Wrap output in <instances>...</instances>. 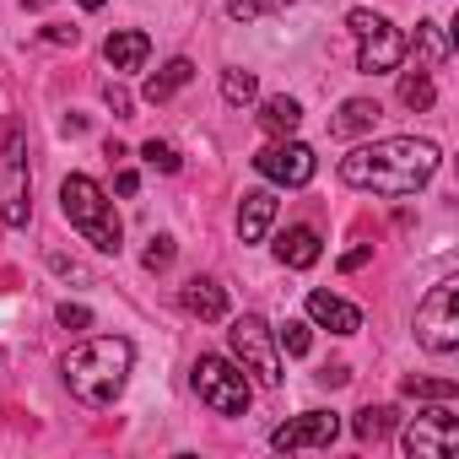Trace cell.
I'll list each match as a JSON object with an SVG mask.
<instances>
[{
  "label": "cell",
  "mask_w": 459,
  "mask_h": 459,
  "mask_svg": "<svg viewBox=\"0 0 459 459\" xmlns=\"http://www.w3.org/2000/svg\"><path fill=\"white\" fill-rule=\"evenodd\" d=\"M443 152L432 141H416V135H389V141H373V146H357L341 157V184L351 189H368V195H416L432 173H437Z\"/></svg>",
  "instance_id": "6da1fadb"
},
{
  "label": "cell",
  "mask_w": 459,
  "mask_h": 459,
  "mask_svg": "<svg viewBox=\"0 0 459 459\" xmlns=\"http://www.w3.org/2000/svg\"><path fill=\"white\" fill-rule=\"evenodd\" d=\"M130 368H135V346L125 335H92L60 362L65 389L82 405H114L125 394V384H130Z\"/></svg>",
  "instance_id": "7a4b0ae2"
},
{
  "label": "cell",
  "mask_w": 459,
  "mask_h": 459,
  "mask_svg": "<svg viewBox=\"0 0 459 459\" xmlns=\"http://www.w3.org/2000/svg\"><path fill=\"white\" fill-rule=\"evenodd\" d=\"M60 211H65V221L76 227V233L98 249V255H119V244H125V227H119V216H114V200L103 195V184L98 178H87V173H71L65 184H60Z\"/></svg>",
  "instance_id": "3957f363"
},
{
  "label": "cell",
  "mask_w": 459,
  "mask_h": 459,
  "mask_svg": "<svg viewBox=\"0 0 459 459\" xmlns=\"http://www.w3.org/2000/svg\"><path fill=\"white\" fill-rule=\"evenodd\" d=\"M227 346H233V362L255 384H265V389L281 384V346H276V330L260 314H238L233 325H227Z\"/></svg>",
  "instance_id": "277c9868"
},
{
  "label": "cell",
  "mask_w": 459,
  "mask_h": 459,
  "mask_svg": "<svg viewBox=\"0 0 459 459\" xmlns=\"http://www.w3.org/2000/svg\"><path fill=\"white\" fill-rule=\"evenodd\" d=\"M189 384H195L200 405H211L216 416H244L249 400H255V384H249V373L233 357H200Z\"/></svg>",
  "instance_id": "5b68a950"
},
{
  "label": "cell",
  "mask_w": 459,
  "mask_h": 459,
  "mask_svg": "<svg viewBox=\"0 0 459 459\" xmlns=\"http://www.w3.org/2000/svg\"><path fill=\"white\" fill-rule=\"evenodd\" d=\"M0 221L28 227L33 221V168H28V135L12 130L0 146Z\"/></svg>",
  "instance_id": "8992f818"
},
{
  "label": "cell",
  "mask_w": 459,
  "mask_h": 459,
  "mask_svg": "<svg viewBox=\"0 0 459 459\" xmlns=\"http://www.w3.org/2000/svg\"><path fill=\"white\" fill-rule=\"evenodd\" d=\"M416 341H421L432 357L459 351V281H454V276L437 281V287L421 298V308H416Z\"/></svg>",
  "instance_id": "52a82bcc"
},
{
  "label": "cell",
  "mask_w": 459,
  "mask_h": 459,
  "mask_svg": "<svg viewBox=\"0 0 459 459\" xmlns=\"http://www.w3.org/2000/svg\"><path fill=\"white\" fill-rule=\"evenodd\" d=\"M400 443H405L411 459H448V454L459 448V416H454L448 400H443L437 411H421L416 421H405Z\"/></svg>",
  "instance_id": "ba28073f"
},
{
  "label": "cell",
  "mask_w": 459,
  "mask_h": 459,
  "mask_svg": "<svg viewBox=\"0 0 459 459\" xmlns=\"http://www.w3.org/2000/svg\"><path fill=\"white\" fill-rule=\"evenodd\" d=\"M255 168H260L271 184H281V189H303V184L319 173V157H314V146L281 135V141H271V146L255 157Z\"/></svg>",
  "instance_id": "9c48e42d"
},
{
  "label": "cell",
  "mask_w": 459,
  "mask_h": 459,
  "mask_svg": "<svg viewBox=\"0 0 459 459\" xmlns=\"http://www.w3.org/2000/svg\"><path fill=\"white\" fill-rule=\"evenodd\" d=\"M335 432H341V421H335L330 411H303V416H292V421H281V427L271 432V448H281V454H298V448H330Z\"/></svg>",
  "instance_id": "30bf717a"
},
{
  "label": "cell",
  "mask_w": 459,
  "mask_h": 459,
  "mask_svg": "<svg viewBox=\"0 0 459 459\" xmlns=\"http://www.w3.org/2000/svg\"><path fill=\"white\" fill-rule=\"evenodd\" d=\"M362 49H357V71L362 76H384V71H400V60H405V33L384 17L373 33H362L357 39Z\"/></svg>",
  "instance_id": "8fae6325"
},
{
  "label": "cell",
  "mask_w": 459,
  "mask_h": 459,
  "mask_svg": "<svg viewBox=\"0 0 459 459\" xmlns=\"http://www.w3.org/2000/svg\"><path fill=\"white\" fill-rule=\"evenodd\" d=\"M308 319L319 330H330V335H357L362 330V308L335 298V292H308Z\"/></svg>",
  "instance_id": "7c38bea8"
},
{
  "label": "cell",
  "mask_w": 459,
  "mask_h": 459,
  "mask_svg": "<svg viewBox=\"0 0 459 459\" xmlns=\"http://www.w3.org/2000/svg\"><path fill=\"white\" fill-rule=\"evenodd\" d=\"M271 221H276V195L271 189H249L238 200V238L244 244H260L271 233Z\"/></svg>",
  "instance_id": "4fadbf2b"
},
{
  "label": "cell",
  "mask_w": 459,
  "mask_h": 459,
  "mask_svg": "<svg viewBox=\"0 0 459 459\" xmlns=\"http://www.w3.org/2000/svg\"><path fill=\"white\" fill-rule=\"evenodd\" d=\"M184 308L195 314V319H205V325H216V319H227V287L221 281H211V276H195V281H184Z\"/></svg>",
  "instance_id": "5bb4252c"
},
{
  "label": "cell",
  "mask_w": 459,
  "mask_h": 459,
  "mask_svg": "<svg viewBox=\"0 0 459 459\" xmlns=\"http://www.w3.org/2000/svg\"><path fill=\"white\" fill-rule=\"evenodd\" d=\"M319 255H325V249H319V233H314V227H303V221L287 227V233L276 238V260H281L287 271H308V265H319Z\"/></svg>",
  "instance_id": "9a60e30c"
},
{
  "label": "cell",
  "mask_w": 459,
  "mask_h": 459,
  "mask_svg": "<svg viewBox=\"0 0 459 459\" xmlns=\"http://www.w3.org/2000/svg\"><path fill=\"white\" fill-rule=\"evenodd\" d=\"M146 55H152V39L146 33H108V44H103V60L114 71H141Z\"/></svg>",
  "instance_id": "2e32d148"
},
{
  "label": "cell",
  "mask_w": 459,
  "mask_h": 459,
  "mask_svg": "<svg viewBox=\"0 0 459 459\" xmlns=\"http://www.w3.org/2000/svg\"><path fill=\"white\" fill-rule=\"evenodd\" d=\"M298 125H303V103H298V98H265V103H260V130H265L271 141L292 135Z\"/></svg>",
  "instance_id": "e0dca14e"
},
{
  "label": "cell",
  "mask_w": 459,
  "mask_h": 459,
  "mask_svg": "<svg viewBox=\"0 0 459 459\" xmlns=\"http://www.w3.org/2000/svg\"><path fill=\"white\" fill-rule=\"evenodd\" d=\"M189 82H195V65L178 55V60H168L157 76H146V87H141V92H146V103H168V98H173L178 87H189Z\"/></svg>",
  "instance_id": "ac0fdd59"
},
{
  "label": "cell",
  "mask_w": 459,
  "mask_h": 459,
  "mask_svg": "<svg viewBox=\"0 0 459 459\" xmlns=\"http://www.w3.org/2000/svg\"><path fill=\"white\" fill-rule=\"evenodd\" d=\"M378 114H384V108H378L373 98H346V103H341V114L330 119V130H335V135H362V130H373V125H378Z\"/></svg>",
  "instance_id": "d6986e66"
},
{
  "label": "cell",
  "mask_w": 459,
  "mask_h": 459,
  "mask_svg": "<svg viewBox=\"0 0 459 459\" xmlns=\"http://www.w3.org/2000/svg\"><path fill=\"white\" fill-rule=\"evenodd\" d=\"M400 427V411L394 405H362L357 416H351V432L362 437V443H378V437H389Z\"/></svg>",
  "instance_id": "ffe728a7"
},
{
  "label": "cell",
  "mask_w": 459,
  "mask_h": 459,
  "mask_svg": "<svg viewBox=\"0 0 459 459\" xmlns=\"http://www.w3.org/2000/svg\"><path fill=\"white\" fill-rule=\"evenodd\" d=\"M405 49L421 55V71H437V65L448 60V39H443L437 22H416V39H405Z\"/></svg>",
  "instance_id": "44dd1931"
},
{
  "label": "cell",
  "mask_w": 459,
  "mask_h": 459,
  "mask_svg": "<svg viewBox=\"0 0 459 459\" xmlns=\"http://www.w3.org/2000/svg\"><path fill=\"white\" fill-rule=\"evenodd\" d=\"M400 103H405V108H416V114H427V108L437 103V87H432V76H427L421 65L400 76Z\"/></svg>",
  "instance_id": "7402d4cb"
},
{
  "label": "cell",
  "mask_w": 459,
  "mask_h": 459,
  "mask_svg": "<svg viewBox=\"0 0 459 459\" xmlns=\"http://www.w3.org/2000/svg\"><path fill=\"white\" fill-rule=\"evenodd\" d=\"M221 98L233 103V108L255 103V98H260V76H255V71H238V65H227V71H221Z\"/></svg>",
  "instance_id": "603a6c76"
},
{
  "label": "cell",
  "mask_w": 459,
  "mask_h": 459,
  "mask_svg": "<svg viewBox=\"0 0 459 459\" xmlns=\"http://www.w3.org/2000/svg\"><path fill=\"white\" fill-rule=\"evenodd\" d=\"M221 6H227V17H233V22H260V17L287 12L292 0H221Z\"/></svg>",
  "instance_id": "cb8c5ba5"
},
{
  "label": "cell",
  "mask_w": 459,
  "mask_h": 459,
  "mask_svg": "<svg viewBox=\"0 0 459 459\" xmlns=\"http://www.w3.org/2000/svg\"><path fill=\"white\" fill-rule=\"evenodd\" d=\"M276 346H281L287 357H308V346H314V335H308V325H303V319H287V325L276 330Z\"/></svg>",
  "instance_id": "d4e9b609"
},
{
  "label": "cell",
  "mask_w": 459,
  "mask_h": 459,
  "mask_svg": "<svg viewBox=\"0 0 459 459\" xmlns=\"http://www.w3.org/2000/svg\"><path fill=\"white\" fill-rule=\"evenodd\" d=\"M405 394H416V400H459V384L454 378H405Z\"/></svg>",
  "instance_id": "484cf974"
},
{
  "label": "cell",
  "mask_w": 459,
  "mask_h": 459,
  "mask_svg": "<svg viewBox=\"0 0 459 459\" xmlns=\"http://www.w3.org/2000/svg\"><path fill=\"white\" fill-rule=\"evenodd\" d=\"M141 157H146V168H157V173H178V152H173L168 141H146Z\"/></svg>",
  "instance_id": "4316f807"
},
{
  "label": "cell",
  "mask_w": 459,
  "mask_h": 459,
  "mask_svg": "<svg viewBox=\"0 0 459 459\" xmlns=\"http://www.w3.org/2000/svg\"><path fill=\"white\" fill-rule=\"evenodd\" d=\"M141 265H146V271H168V265H173V238H152L146 255H141Z\"/></svg>",
  "instance_id": "83f0119b"
},
{
  "label": "cell",
  "mask_w": 459,
  "mask_h": 459,
  "mask_svg": "<svg viewBox=\"0 0 459 459\" xmlns=\"http://www.w3.org/2000/svg\"><path fill=\"white\" fill-rule=\"evenodd\" d=\"M65 330H87L92 325V308H82V303H60V314H55Z\"/></svg>",
  "instance_id": "f1b7e54d"
},
{
  "label": "cell",
  "mask_w": 459,
  "mask_h": 459,
  "mask_svg": "<svg viewBox=\"0 0 459 459\" xmlns=\"http://www.w3.org/2000/svg\"><path fill=\"white\" fill-rule=\"evenodd\" d=\"M103 103H108V108H114V114H119V119H125V114H130V92H125V87H119V82H108V87H103Z\"/></svg>",
  "instance_id": "f546056e"
},
{
  "label": "cell",
  "mask_w": 459,
  "mask_h": 459,
  "mask_svg": "<svg viewBox=\"0 0 459 459\" xmlns=\"http://www.w3.org/2000/svg\"><path fill=\"white\" fill-rule=\"evenodd\" d=\"M378 22H384V17H378V12H351V17H346V28H351V33H357V39H362V33H373V28H378Z\"/></svg>",
  "instance_id": "4dcf8cb0"
},
{
  "label": "cell",
  "mask_w": 459,
  "mask_h": 459,
  "mask_svg": "<svg viewBox=\"0 0 459 459\" xmlns=\"http://www.w3.org/2000/svg\"><path fill=\"white\" fill-rule=\"evenodd\" d=\"M373 260V249H351V255H341V271H362Z\"/></svg>",
  "instance_id": "1f68e13d"
},
{
  "label": "cell",
  "mask_w": 459,
  "mask_h": 459,
  "mask_svg": "<svg viewBox=\"0 0 459 459\" xmlns=\"http://www.w3.org/2000/svg\"><path fill=\"white\" fill-rule=\"evenodd\" d=\"M114 189H119V195H135V189H141V173H130V168H125V173L114 178Z\"/></svg>",
  "instance_id": "d6a6232c"
},
{
  "label": "cell",
  "mask_w": 459,
  "mask_h": 459,
  "mask_svg": "<svg viewBox=\"0 0 459 459\" xmlns=\"http://www.w3.org/2000/svg\"><path fill=\"white\" fill-rule=\"evenodd\" d=\"M49 44H76V28H44Z\"/></svg>",
  "instance_id": "836d02e7"
},
{
  "label": "cell",
  "mask_w": 459,
  "mask_h": 459,
  "mask_svg": "<svg viewBox=\"0 0 459 459\" xmlns=\"http://www.w3.org/2000/svg\"><path fill=\"white\" fill-rule=\"evenodd\" d=\"M76 6H82V12H98V6H108V0H76Z\"/></svg>",
  "instance_id": "e575fe53"
},
{
  "label": "cell",
  "mask_w": 459,
  "mask_h": 459,
  "mask_svg": "<svg viewBox=\"0 0 459 459\" xmlns=\"http://www.w3.org/2000/svg\"><path fill=\"white\" fill-rule=\"evenodd\" d=\"M0 362H6V351H0Z\"/></svg>",
  "instance_id": "d590c367"
}]
</instances>
